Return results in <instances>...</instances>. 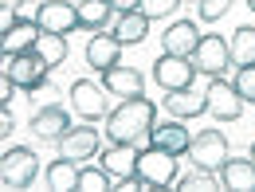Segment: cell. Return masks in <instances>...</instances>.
Returning a JSON list of instances; mask_svg holds the SVG:
<instances>
[{
  "mask_svg": "<svg viewBox=\"0 0 255 192\" xmlns=\"http://www.w3.org/2000/svg\"><path fill=\"white\" fill-rule=\"evenodd\" d=\"M157 122V106L145 95L122 98L110 114H106V137L110 141H126V145H137L141 137H149V129Z\"/></svg>",
  "mask_w": 255,
  "mask_h": 192,
  "instance_id": "6da1fadb",
  "label": "cell"
},
{
  "mask_svg": "<svg viewBox=\"0 0 255 192\" xmlns=\"http://www.w3.org/2000/svg\"><path fill=\"white\" fill-rule=\"evenodd\" d=\"M35 177H39L35 149L12 145V149L0 157V185H8V189H28V185H35Z\"/></svg>",
  "mask_w": 255,
  "mask_h": 192,
  "instance_id": "7a4b0ae2",
  "label": "cell"
},
{
  "mask_svg": "<svg viewBox=\"0 0 255 192\" xmlns=\"http://www.w3.org/2000/svg\"><path fill=\"white\" fill-rule=\"evenodd\" d=\"M137 177H141L149 189H169V185L177 181V153L157 149V145L137 149Z\"/></svg>",
  "mask_w": 255,
  "mask_h": 192,
  "instance_id": "3957f363",
  "label": "cell"
},
{
  "mask_svg": "<svg viewBox=\"0 0 255 192\" xmlns=\"http://www.w3.org/2000/svg\"><path fill=\"white\" fill-rule=\"evenodd\" d=\"M200 71L192 63L189 55H169V51H161L157 63H153V83H157L161 91H185L192 87V79H196Z\"/></svg>",
  "mask_w": 255,
  "mask_h": 192,
  "instance_id": "277c9868",
  "label": "cell"
},
{
  "mask_svg": "<svg viewBox=\"0 0 255 192\" xmlns=\"http://www.w3.org/2000/svg\"><path fill=\"white\" fill-rule=\"evenodd\" d=\"M192 63L200 75H208V79H224V71L232 63V47L224 43V35H200V43L192 47Z\"/></svg>",
  "mask_w": 255,
  "mask_h": 192,
  "instance_id": "5b68a950",
  "label": "cell"
},
{
  "mask_svg": "<svg viewBox=\"0 0 255 192\" xmlns=\"http://www.w3.org/2000/svg\"><path fill=\"white\" fill-rule=\"evenodd\" d=\"M71 110H75L79 118H87V122L106 118V114H110V110H106V87L95 83V79H75V83H71Z\"/></svg>",
  "mask_w": 255,
  "mask_h": 192,
  "instance_id": "8992f818",
  "label": "cell"
},
{
  "mask_svg": "<svg viewBox=\"0 0 255 192\" xmlns=\"http://www.w3.org/2000/svg\"><path fill=\"white\" fill-rule=\"evenodd\" d=\"M4 79L16 83V91H32L35 83L47 79V63L35 55V51H20V55H4Z\"/></svg>",
  "mask_w": 255,
  "mask_h": 192,
  "instance_id": "52a82bcc",
  "label": "cell"
},
{
  "mask_svg": "<svg viewBox=\"0 0 255 192\" xmlns=\"http://www.w3.org/2000/svg\"><path fill=\"white\" fill-rule=\"evenodd\" d=\"M204 98H208V114L216 118V122H236L240 114H244V98L236 95V87L228 83V79H212L208 83V91H204Z\"/></svg>",
  "mask_w": 255,
  "mask_h": 192,
  "instance_id": "ba28073f",
  "label": "cell"
},
{
  "mask_svg": "<svg viewBox=\"0 0 255 192\" xmlns=\"http://www.w3.org/2000/svg\"><path fill=\"white\" fill-rule=\"evenodd\" d=\"M35 24L43 32H59V35H71L79 28V8L71 0H43L35 8Z\"/></svg>",
  "mask_w": 255,
  "mask_h": 192,
  "instance_id": "9c48e42d",
  "label": "cell"
},
{
  "mask_svg": "<svg viewBox=\"0 0 255 192\" xmlns=\"http://www.w3.org/2000/svg\"><path fill=\"white\" fill-rule=\"evenodd\" d=\"M189 153H192V165L220 173V165L228 161V137H224L220 129H204L200 137H192Z\"/></svg>",
  "mask_w": 255,
  "mask_h": 192,
  "instance_id": "30bf717a",
  "label": "cell"
},
{
  "mask_svg": "<svg viewBox=\"0 0 255 192\" xmlns=\"http://www.w3.org/2000/svg\"><path fill=\"white\" fill-rule=\"evenodd\" d=\"M122 47H126V43L114 32H95L87 39V51H83V55H87V63L102 75V71H110L114 63H122Z\"/></svg>",
  "mask_w": 255,
  "mask_h": 192,
  "instance_id": "8fae6325",
  "label": "cell"
},
{
  "mask_svg": "<svg viewBox=\"0 0 255 192\" xmlns=\"http://www.w3.org/2000/svg\"><path fill=\"white\" fill-rule=\"evenodd\" d=\"M59 157L67 161H87V157H98V129L95 126H75L67 129L63 137H59Z\"/></svg>",
  "mask_w": 255,
  "mask_h": 192,
  "instance_id": "7c38bea8",
  "label": "cell"
},
{
  "mask_svg": "<svg viewBox=\"0 0 255 192\" xmlns=\"http://www.w3.org/2000/svg\"><path fill=\"white\" fill-rule=\"evenodd\" d=\"M102 87H106V95H118V98L145 95V79H141V71H133L129 63H114L110 71H102Z\"/></svg>",
  "mask_w": 255,
  "mask_h": 192,
  "instance_id": "4fadbf2b",
  "label": "cell"
},
{
  "mask_svg": "<svg viewBox=\"0 0 255 192\" xmlns=\"http://www.w3.org/2000/svg\"><path fill=\"white\" fill-rule=\"evenodd\" d=\"M149 145H157V149H169V153H177V157H185L192 145V133L189 126H181V118H169V122H153L149 129Z\"/></svg>",
  "mask_w": 255,
  "mask_h": 192,
  "instance_id": "5bb4252c",
  "label": "cell"
},
{
  "mask_svg": "<svg viewBox=\"0 0 255 192\" xmlns=\"http://www.w3.org/2000/svg\"><path fill=\"white\" fill-rule=\"evenodd\" d=\"M67 129H71V114H67L59 102H55V106H43V110L32 114V133L39 137V141H59Z\"/></svg>",
  "mask_w": 255,
  "mask_h": 192,
  "instance_id": "9a60e30c",
  "label": "cell"
},
{
  "mask_svg": "<svg viewBox=\"0 0 255 192\" xmlns=\"http://www.w3.org/2000/svg\"><path fill=\"white\" fill-rule=\"evenodd\" d=\"M200 43V28L192 24V20H173L169 24V32H161V47L169 51V55H189L192 59V47Z\"/></svg>",
  "mask_w": 255,
  "mask_h": 192,
  "instance_id": "2e32d148",
  "label": "cell"
},
{
  "mask_svg": "<svg viewBox=\"0 0 255 192\" xmlns=\"http://www.w3.org/2000/svg\"><path fill=\"white\" fill-rule=\"evenodd\" d=\"M220 185L232 192H255V165L252 157H228L220 165Z\"/></svg>",
  "mask_w": 255,
  "mask_h": 192,
  "instance_id": "e0dca14e",
  "label": "cell"
},
{
  "mask_svg": "<svg viewBox=\"0 0 255 192\" xmlns=\"http://www.w3.org/2000/svg\"><path fill=\"white\" fill-rule=\"evenodd\" d=\"M165 110H169L173 118L189 122V118H200V114H208V98L196 95L192 87H185V91H169V95H165Z\"/></svg>",
  "mask_w": 255,
  "mask_h": 192,
  "instance_id": "ac0fdd59",
  "label": "cell"
},
{
  "mask_svg": "<svg viewBox=\"0 0 255 192\" xmlns=\"http://www.w3.org/2000/svg\"><path fill=\"white\" fill-rule=\"evenodd\" d=\"M39 24L35 20H16L12 28H4V39H0V51L4 55H20V51H32L35 39H39Z\"/></svg>",
  "mask_w": 255,
  "mask_h": 192,
  "instance_id": "d6986e66",
  "label": "cell"
},
{
  "mask_svg": "<svg viewBox=\"0 0 255 192\" xmlns=\"http://www.w3.org/2000/svg\"><path fill=\"white\" fill-rule=\"evenodd\" d=\"M98 165H106L110 177H133L137 173V149L126 141H114L110 149H98Z\"/></svg>",
  "mask_w": 255,
  "mask_h": 192,
  "instance_id": "ffe728a7",
  "label": "cell"
},
{
  "mask_svg": "<svg viewBox=\"0 0 255 192\" xmlns=\"http://www.w3.org/2000/svg\"><path fill=\"white\" fill-rule=\"evenodd\" d=\"M75 8H79V28H87V32H106V24L114 16L110 0H79Z\"/></svg>",
  "mask_w": 255,
  "mask_h": 192,
  "instance_id": "44dd1931",
  "label": "cell"
},
{
  "mask_svg": "<svg viewBox=\"0 0 255 192\" xmlns=\"http://www.w3.org/2000/svg\"><path fill=\"white\" fill-rule=\"evenodd\" d=\"M35 55L47 63V71H55L59 63H67V35H59V32H39V39H35V47H32Z\"/></svg>",
  "mask_w": 255,
  "mask_h": 192,
  "instance_id": "7402d4cb",
  "label": "cell"
},
{
  "mask_svg": "<svg viewBox=\"0 0 255 192\" xmlns=\"http://www.w3.org/2000/svg\"><path fill=\"white\" fill-rule=\"evenodd\" d=\"M149 24H153V20H149L141 8H133V12H122V16H118V28H114V35H118L122 43H145Z\"/></svg>",
  "mask_w": 255,
  "mask_h": 192,
  "instance_id": "603a6c76",
  "label": "cell"
},
{
  "mask_svg": "<svg viewBox=\"0 0 255 192\" xmlns=\"http://www.w3.org/2000/svg\"><path fill=\"white\" fill-rule=\"evenodd\" d=\"M43 177H47V189H55V192H71V189H79V169H75V161H67V157L51 161Z\"/></svg>",
  "mask_w": 255,
  "mask_h": 192,
  "instance_id": "cb8c5ba5",
  "label": "cell"
},
{
  "mask_svg": "<svg viewBox=\"0 0 255 192\" xmlns=\"http://www.w3.org/2000/svg\"><path fill=\"white\" fill-rule=\"evenodd\" d=\"M228 47H232V63H236V67L255 63V28H252V24H240Z\"/></svg>",
  "mask_w": 255,
  "mask_h": 192,
  "instance_id": "d4e9b609",
  "label": "cell"
},
{
  "mask_svg": "<svg viewBox=\"0 0 255 192\" xmlns=\"http://www.w3.org/2000/svg\"><path fill=\"white\" fill-rule=\"evenodd\" d=\"M177 189H181V192H216V189H220V177H216L212 169L192 165L185 177H177Z\"/></svg>",
  "mask_w": 255,
  "mask_h": 192,
  "instance_id": "484cf974",
  "label": "cell"
},
{
  "mask_svg": "<svg viewBox=\"0 0 255 192\" xmlns=\"http://www.w3.org/2000/svg\"><path fill=\"white\" fill-rule=\"evenodd\" d=\"M110 169L106 165H83L79 169V189L75 192H110Z\"/></svg>",
  "mask_w": 255,
  "mask_h": 192,
  "instance_id": "4316f807",
  "label": "cell"
},
{
  "mask_svg": "<svg viewBox=\"0 0 255 192\" xmlns=\"http://www.w3.org/2000/svg\"><path fill=\"white\" fill-rule=\"evenodd\" d=\"M232 87H236V95L244 98V102H255V63L240 67L236 79H232Z\"/></svg>",
  "mask_w": 255,
  "mask_h": 192,
  "instance_id": "83f0119b",
  "label": "cell"
},
{
  "mask_svg": "<svg viewBox=\"0 0 255 192\" xmlns=\"http://www.w3.org/2000/svg\"><path fill=\"white\" fill-rule=\"evenodd\" d=\"M28 98H32L35 110H43V106H55V102H59V91H55V87L43 79V83H35L32 91H28Z\"/></svg>",
  "mask_w": 255,
  "mask_h": 192,
  "instance_id": "f1b7e54d",
  "label": "cell"
},
{
  "mask_svg": "<svg viewBox=\"0 0 255 192\" xmlns=\"http://www.w3.org/2000/svg\"><path fill=\"white\" fill-rule=\"evenodd\" d=\"M181 8V0H141V12L149 20H161V16H173Z\"/></svg>",
  "mask_w": 255,
  "mask_h": 192,
  "instance_id": "f546056e",
  "label": "cell"
},
{
  "mask_svg": "<svg viewBox=\"0 0 255 192\" xmlns=\"http://www.w3.org/2000/svg\"><path fill=\"white\" fill-rule=\"evenodd\" d=\"M228 8H232V0H200L196 4V12H200V20H220V16H228Z\"/></svg>",
  "mask_w": 255,
  "mask_h": 192,
  "instance_id": "4dcf8cb0",
  "label": "cell"
},
{
  "mask_svg": "<svg viewBox=\"0 0 255 192\" xmlns=\"http://www.w3.org/2000/svg\"><path fill=\"white\" fill-rule=\"evenodd\" d=\"M12 129H16V114H12L8 106H0V137H8Z\"/></svg>",
  "mask_w": 255,
  "mask_h": 192,
  "instance_id": "1f68e13d",
  "label": "cell"
},
{
  "mask_svg": "<svg viewBox=\"0 0 255 192\" xmlns=\"http://www.w3.org/2000/svg\"><path fill=\"white\" fill-rule=\"evenodd\" d=\"M114 4V12H133V8H141V0H110Z\"/></svg>",
  "mask_w": 255,
  "mask_h": 192,
  "instance_id": "d6a6232c",
  "label": "cell"
},
{
  "mask_svg": "<svg viewBox=\"0 0 255 192\" xmlns=\"http://www.w3.org/2000/svg\"><path fill=\"white\" fill-rule=\"evenodd\" d=\"M0 4H4V8H20L24 0H0Z\"/></svg>",
  "mask_w": 255,
  "mask_h": 192,
  "instance_id": "836d02e7",
  "label": "cell"
},
{
  "mask_svg": "<svg viewBox=\"0 0 255 192\" xmlns=\"http://www.w3.org/2000/svg\"><path fill=\"white\" fill-rule=\"evenodd\" d=\"M248 157H252V165H255V141H252V149H248Z\"/></svg>",
  "mask_w": 255,
  "mask_h": 192,
  "instance_id": "e575fe53",
  "label": "cell"
},
{
  "mask_svg": "<svg viewBox=\"0 0 255 192\" xmlns=\"http://www.w3.org/2000/svg\"><path fill=\"white\" fill-rule=\"evenodd\" d=\"M248 8H252V12H255V0H248Z\"/></svg>",
  "mask_w": 255,
  "mask_h": 192,
  "instance_id": "d590c367",
  "label": "cell"
}]
</instances>
